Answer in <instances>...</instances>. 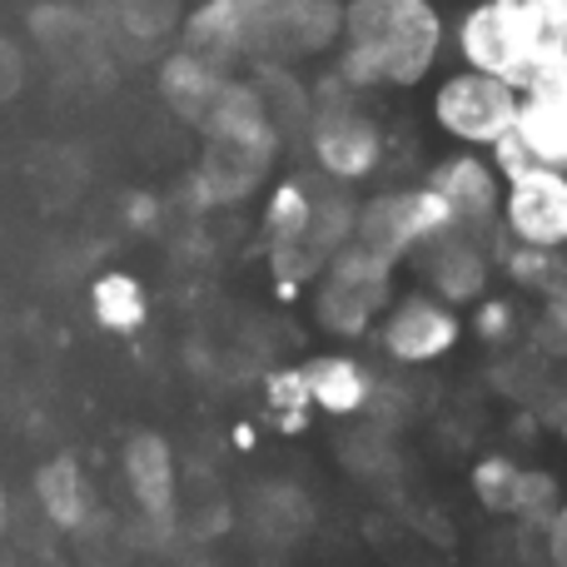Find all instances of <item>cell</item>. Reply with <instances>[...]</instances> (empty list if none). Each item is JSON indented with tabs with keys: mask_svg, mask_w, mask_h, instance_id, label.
Segmentation results:
<instances>
[{
	"mask_svg": "<svg viewBox=\"0 0 567 567\" xmlns=\"http://www.w3.org/2000/svg\"><path fill=\"white\" fill-rule=\"evenodd\" d=\"M343 85H419L443 50L433 0H349L339 10Z\"/></svg>",
	"mask_w": 567,
	"mask_h": 567,
	"instance_id": "1",
	"label": "cell"
},
{
	"mask_svg": "<svg viewBox=\"0 0 567 567\" xmlns=\"http://www.w3.org/2000/svg\"><path fill=\"white\" fill-rule=\"evenodd\" d=\"M453 40H458L463 65L508 80L513 90H523L533 65L558 45L543 25L538 0H473V10L458 20Z\"/></svg>",
	"mask_w": 567,
	"mask_h": 567,
	"instance_id": "2",
	"label": "cell"
},
{
	"mask_svg": "<svg viewBox=\"0 0 567 567\" xmlns=\"http://www.w3.org/2000/svg\"><path fill=\"white\" fill-rule=\"evenodd\" d=\"M393 269L389 259L369 255L363 245H343L323 259L313 275V319L333 339H369L373 323L393 303Z\"/></svg>",
	"mask_w": 567,
	"mask_h": 567,
	"instance_id": "3",
	"label": "cell"
},
{
	"mask_svg": "<svg viewBox=\"0 0 567 567\" xmlns=\"http://www.w3.org/2000/svg\"><path fill=\"white\" fill-rule=\"evenodd\" d=\"M453 219L449 205L433 195L429 185L413 189H383V195L363 199L359 219H353V245H363L369 255L389 259V265H403L413 259V249H423L433 235H443Z\"/></svg>",
	"mask_w": 567,
	"mask_h": 567,
	"instance_id": "4",
	"label": "cell"
},
{
	"mask_svg": "<svg viewBox=\"0 0 567 567\" xmlns=\"http://www.w3.org/2000/svg\"><path fill=\"white\" fill-rule=\"evenodd\" d=\"M518 100L523 95L508 80L483 75V70H458V75H443L433 90V120L458 145L493 150L518 120Z\"/></svg>",
	"mask_w": 567,
	"mask_h": 567,
	"instance_id": "5",
	"label": "cell"
},
{
	"mask_svg": "<svg viewBox=\"0 0 567 567\" xmlns=\"http://www.w3.org/2000/svg\"><path fill=\"white\" fill-rule=\"evenodd\" d=\"M383 359L399 369H429V363L449 359L463 339V313L453 303H443L429 289L393 293V303L383 309V319L373 323Z\"/></svg>",
	"mask_w": 567,
	"mask_h": 567,
	"instance_id": "6",
	"label": "cell"
},
{
	"mask_svg": "<svg viewBox=\"0 0 567 567\" xmlns=\"http://www.w3.org/2000/svg\"><path fill=\"white\" fill-rule=\"evenodd\" d=\"M498 229L518 245L567 249V169L533 165L523 175L503 179Z\"/></svg>",
	"mask_w": 567,
	"mask_h": 567,
	"instance_id": "7",
	"label": "cell"
},
{
	"mask_svg": "<svg viewBox=\"0 0 567 567\" xmlns=\"http://www.w3.org/2000/svg\"><path fill=\"white\" fill-rule=\"evenodd\" d=\"M413 269H419L423 289L439 293L443 303L463 309V303H478L493 284V249L488 235H473V229L449 225L443 235H433L423 249H413Z\"/></svg>",
	"mask_w": 567,
	"mask_h": 567,
	"instance_id": "8",
	"label": "cell"
},
{
	"mask_svg": "<svg viewBox=\"0 0 567 567\" xmlns=\"http://www.w3.org/2000/svg\"><path fill=\"white\" fill-rule=\"evenodd\" d=\"M429 189L449 205V219L458 229L493 235V225H498V205H503V175L493 169L488 155L463 150V155L439 159L433 175H429Z\"/></svg>",
	"mask_w": 567,
	"mask_h": 567,
	"instance_id": "9",
	"label": "cell"
},
{
	"mask_svg": "<svg viewBox=\"0 0 567 567\" xmlns=\"http://www.w3.org/2000/svg\"><path fill=\"white\" fill-rule=\"evenodd\" d=\"M379 155H383V135L363 110H353V105L329 110L323 105L319 115H313V159H319V169L329 179L353 185V179L373 175Z\"/></svg>",
	"mask_w": 567,
	"mask_h": 567,
	"instance_id": "10",
	"label": "cell"
},
{
	"mask_svg": "<svg viewBox=\"0 0 567 567\" xmlns=\"http://www.w3.org/2000/svg\"><path fill=\"white\" fill-rule=\"evenodd\" d=\"M303 379H309L313 409L329 419H363L373 393H379V373L353 353H313L303 363Z\"/></svg>",
	"mask_w": 567,
	"mask_h": 567,
	"instance_id": "11",
	"label": "cell"
},
{
	"mask_svg": "<svg viewBox=\"0 0 567 567\" xmlns=\"http://www.w3.org/2000/svg\"><path fill=\"white\" fill-rule=\"evenodd\" d=\"M125 473H130V488H135L140 513H145V528L165 533L169 518H175V458H169L165 439H155V433L130 439Z\"/></svg>",
	"mask_w": 567,
	"mask_h": 567,
	"instance_id": "12",
	"label": "cell"
},
{
	"mask_svg": "<svg viewBox=\"0 0 567 567\" xmlns=\"http://www.w3.org/2000/svg\"><path fill=\"white\" fill-rule=\"evenodd\" d=\"M30 30H35L40 50L50 55V65H60V70H85L90 60L105 55L100 25L90 16H80V10H70V6L30 10Z\"/></svg>",
	"mask_w": 567,
	"mask_h": 567,
	"instance_id": "13",
	"label": "cell"
},
{
	"mask_svg": "<svg viewBox=\"0 0 567 567\" xmlns=\"http://www.w3.org/2000/svg\"><path fill=\"white\" fill-rule=\"evenodd\" d=\"M239 45H249V6L245 0H209L189 16L185 50L209 65H219L225 55H235Z\"/></svg>",
	"mask_w": 567,
	"mask_h": 567,
	"instance_id": "14",
	"label": "cell"
},
{
	"mask_svg": "<svg viewBox=\"0 0 567 567\" xmlns=\"http://www.w3.org/2000/svg\"><path fill=\"white\" fill-rule=\"evenodd\" d=\"M518 140V150L528 155V165H548V169H567V115L548 100H518V120L508 130Z\"/></svg>",
	"mask_w": 567,
	"mask_h": 567,
	"instance_id": "15",
	"label": "cell"
},
{
	"mask_svg": "<svg viewBox=\"0 0 567 567\" xmlns=\"http://www.w3.org/2000/svg\"><path fill=\"white\" fill-rule=\"evenodd\" d=\"M493 265L503 269V279H508L513 289L533 293V299H543V293H553L558 284H567V249L518 245V239L503 235L498 245H493Z\"/></svg>",
	"mask_w": 567,
	"mask_h": 567,
	"instance_id": "16",
	"label": "cell"
},
{
	"mask_svg": "<svg viewBox=\"0 0 567 567\" xmlns=\"http://www.w3.org/2000/svg\"><path fill=\"white\" fill-rule=\"evenodd\" d=\"M159 90H165V100L185 120H205L209 105H215V95L225 90V80H219V65L179 50V55H169L165 70H159Z\"/></svg>",
	"mask_w": 567,
	"mask_h": 567,
	"instance_id": "17",
	"label": "cell"
},
{
	"mask_svg": "<svg viewBox=\"0 0 567 567\" xmlns=\"http://www.w3.org/2000/svg\"><path fill=\"white\" fill-rule=\"evenodd\" d=\"M35 498L40 508L55 518V528H80V523L95 513V498H90L85 473L75 468V458H55L40 468L35 478Z\"/></svg>",
	"mask_w": 567,
	"mask_h": 567,
	"instance_id": "18",
	"label": "cell"
},
{
	"mask_svg": "<svg viewBox=\"0 0 567 567\" xmlns=\"http://www.w3.org/2000/svg\"><path fill=\"white\" fill-rule=\"evenodd\" d=\"M523 468H528V463H518L513 453H483L468 473L478 508L493 513V518H513V503H518V488H523Z\"/></svg>",
	"mask_w": 567,
	"mask_h": 567,
	"instance_id": "19",
	"label": "cell"
},
{
	"mask_svg": "<svg viewBox=\"0 0 567 567\" xmlns=\"http://www.w3.org/2000/svg\"><path fill=\"white\" fill-rule=\"evenodd\" d=\"M313 189L303 179H284V185L269 195V209H265V229H269V249L279 245H303L313 225Z\"/></svg>",
	"mask_w": 567,
	"mask_h": 567,
	"instance_id": "20",
	"label": "cell"
},
{
	"mask_svg": "<svg viewBox=\"0 0 567 567\" xmlns=\"http://www.w3.org/2000/svg\"><path fill=\"white\" fill-rule=\"evenodd\" d=\"M473 333H478V343L508 353V349H518L523 333H528V313H523V303L508 299V293H483V299L473 303Z\"/></svg>",
	"mask_w": 567,
	"mask_h": 567,
	"instance_id": "21",
	"label": "cell"
},
{
	"mask_svg": "<svg viewBox=\"0 0 567 567\" xmlns=\"http://www.w3.org/2000/svg\"><path fill=\"white\" fill-rule=\"evenodd\" d=\"M558 508H563V483L548 468H523V488H518V503H513L518 533H538L543 538Z\"/></svg>",
	"mask_w": 567,
	"mask_h": 567,
	"instance_id": "22",
	"label": "cell"
},
{
	"mask_svg": "<svg viewBox=\"0 0 567 567\" xmlns=\"http://www.w3.org/2000/svg\"><path fill=\"white\" fill-rule=\"evenodd\" d=\"M523 339H528V349L543 353L548 363H567V284H558L553 293H543Z\"/></svg>",
	"mask_w": 567,
	"mask_h": 567,
	"instance_id": "23",
	"label": "cell"
},
{
	"mask_svg": "<svg viewBox=\"0 0 567 567\" xmlns=\"http://www.w3.org/2000/svg\"><path fill=\"white\" fill-rule=\"evenodd\" d=\"M95 319L115 333L140 329L145 323V289L130 275H105L95 284Z\"/></svg>",
	"mask_w": 567,
	"mask_h": 567,
	"instance_id": "24",
	"label": "cell"
},
{
	"mask_svg": "<svg viewBox=\"0 0 567 567\" xmlns=\"http://www.w3.org/2000/svg\"><path fill=\"white\" fill-rule=\"evenodd\" d=\"M265 403H269V413H275L279 429L299 433L303 423H309V413H313L303 369H275V373H269V379H265Z\"/></svg>",
	"mask_w": 567,
	"mask_h": 567,
	"instance_id": "25",
	"label": "cell"
},
{
	"mask_svg": "<svg viewBox=\"0 0 567 567\" xmlns=\"http://www.w3.org/2000/svg\"><path fill=\"white\" fill-rule=\"evenodd\" d=\"M553 379V369H548V359L543 353H508V359L498 363V369L488 373V383L498 393H508V399H518V403H533L538 399V389Z\"/></svg>",
	"mask_w": 567,
	"mask_h": 567,
	"instance_id": "26",
	"label": "cell"
},
{
	"mask_svg": "<svg viewBox=\"0 0 567 567\" xmlns=\"http://www.w3.org/2000/svg\"><path fill=\"white\" fill-rule=\"evenodd\" d=\"M518 95H533V100H548V105H558L567 115V55H563V40L548 50V55L533 65V75L523 80Z\"/></svg>",
	"mask_w": 567,
	"mask_h": 567,
	"instance_id": "27",
	"label": "cell"
},
{
	"mask_svg": "<svg viewBox=\"0 0 567 567\" xmlns=\"http://www.w3.org/2000/svg\"><path fill=\"white\" fill-rule=\"evenodd\" d=\"M80 538V558L90 567H115L120 563V528L105 518V513H90L85 523L75 528Z\"/></svg>",
	"mask_w": 567,
	"mask_h": 567,
	"instance_id": "28",
	"label": "cell"
},
{
	"mask_svg": "<svg viewBox=\"0 0 567 567\" xmlns=\"http://www.w3.org/2000/svg\"><path fill=\"white\" fill-rule=\"evenodd\" d=\"M115 16L135 40H155L175 20V0H120Z\"/></svg>",
	"mask_w": 567,
	"mask_h": 567,
	"instance_id": "29",
	"label": "cell"
},
{
	"mask_svg": "<svg viewBox=\"0 0 567 567\" xmlns=\"http://www.w3.org/2000/svg\"><path fill=\"white\" fill-rule=\"evenodd\" d=\"M523 409H533L538 429H548L558 443H567V373H553V379L538 389V399L523 403Z\"/></svg>",
	"mask_w": 567,
	"mask_h": 567,
	"instance_id": "30",
	"label": "cell"
},
{
	"mask_svg": "<svg viewBox=\"0 0 567 567\" xmlns=\"http://www.w3.org/2000/svg\"><path fill=\"white\" fill-rule=\"evenodd\" d=\"M543 558H548V567H567V498H563V508L553 513L548 533H543Z\"/></svg>",
	"mask_w": 567,
	"mask_h": 567,
	"instance_id": "31",
	"label": "cell"
},
{
	"mask_svg": "<svg viewBox=\"0 0 567 567\" xmlns=\"http://www.w3.org/2000/svg\"><path fill=\"white\" fill-rule=\"evenodd\" d=\"M543 25H548L553 40H567V0H538Z\"/></svg>",
	"mask_w": 567,
	"mask_h": 567,
	"instance_id": "32",
	"label": "cell"
},
{
	"mask_svg": "<svg viewBox=\"0 0 567 567\" xmlns=\"http://www.w3.org/2000/svg\"><path fill=\"white\" fill-rule=\"evenodd\" d=\"M255 439H259V433L249 429V423H239V429H235V443H239V449H255Z\"/></svg>",
	"mask_w": 567,
	"mask_h": 567,
	"instance_id": "33",
	"label": "cell"
},
{
	"mask_svg": "<svg viewBox=\"0 0 567 567\" xmlns=\"http://www.w3.org/2000/svg\"><path fill=\"white\" fill-rule=\"evenodd\" d=\"M10 528V508H6V493H0V533Z\"/></svg>",
	"mask_w": 567,
	"mask_h": 567,
	"instance_id": "34",
	"label": "cell"
},
{
	"mask_svg": "<svg viewBox=\"0 0 567 567\" xmlns=\"http://www.w3.org/2000/svg\"><path fill=\"white\" fill-rule=\"evenodd\" d=\"M563 55H567V40H563Z\"/></svg>",
	"mask_w": 567,
	"mask_h": 567,
	"instance_id": "35",
	"label": "cell"
}]
</instances>
